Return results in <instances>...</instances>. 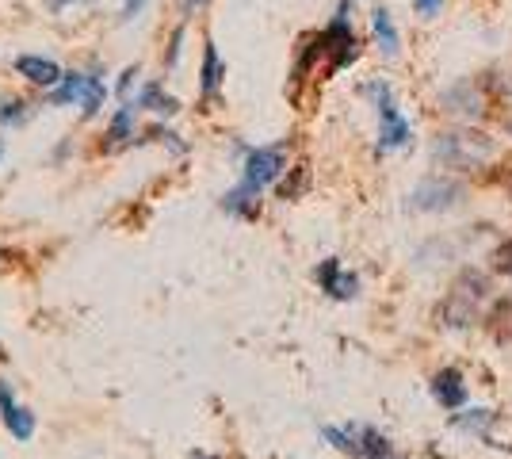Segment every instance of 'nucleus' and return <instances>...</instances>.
I'll return each instance as SVG.
<instances>
[{
    "label": "nucleus",
    "mask_w": 512,
    "mask_h": 459,
    "mask_svg": "<svg viewBox=\"0 0 512 459\" xmlns=\"http://www.w3.org/2000/svg\"><path fill=\"white\" fill-rule=\"evenodd\" d=\"M195 459H218V456H195Z\"/></svg>",
    "instance_id": "cd10ccee"
},
{
    "label": "nucleus",
    "mask_w": 512,
    "mask_h": 459,
    "mask_svg": "<svg viewBox=\"0 0 512 459\" xmlns=\"http://www.w3.org/2000/svg\"><path fill=\"white\" fill-rule=\"evenodd\" d=\"M199 4H207V0H184V8L192 12V8H199Z\"/></svg>",
    "instance_id": "b1692460"
},
{
    "label": "nucleus",
    "mask_w": 512,
    "mask_h": 459,
    "mask_svg": "<svg viewBox=\"0 0 512 459\" xmlns=\"http://www.w3.org/2000/svg\"><path fill=\"white\" fill-rule=\"evenodd\" d=\"M493 268H497V272H505V276L512 280V241H509V245H501V249L493 253Z\"/></svg>",
    "instance_id": "412c9836"
},
{
    "label": "nucleus",
    "mask_w": 512,
    "mask_h": 459,
    "mask_svg": "<svg viewBox=\"0 0 512 459\" xmlns=\"http://www.w3.org/2000/svg\"><path fill=\"white\" fill-rule=\"evenodd\" d=\"M463 196V188L448 180V176H440V180H425V184H417V192H413V207L417 211H448L455 207Z\"/></svg>",
    "instance_id": "0eeeda50"
},
{
    "label": "nucleus",
    "mask_w": 512,
    "mask_h": 459,
    "mask_svg": "<svg viewBox=\"0 0 512 459\" xmlns=\"http://www.w3.org/2000/svg\"><path fill=\"white\" fill-rule=\"evenodd\" d=\"M134 104H138V108L157 111V115H176V111H180V104H176L161 85H142V92H138V100H134Z\"/></svg>",
    "instance_id": "dca6fc26"
},
{
    "label": "nucleus",
    "mask_w": 512,
    "mask_h": 459,
    "mask_svg": "<svg viewBox=\"0 0 512 459\" xmlns=\"http://www.w3.org/2000/svg\"><path fill=\"white\" fill-rule=\"evenodd\" d=\"M16 73H20L23 81H31V85L39 88H54L65 77V69L54 58H43V54H23V58H16Z\"/></svg>",
    "instance_id": "1a4fd4ad"
},
{
    "label": "nucleus",
    "mask_w": 512,
    "mask_h": 459,
    "mask_svg": "<svg viewBox=\"0 0 512 459\" xmlns=\"http://www.w3.org/2000/svg\"><path fill=\"white\" fill-rule=\"evenodd\" d=\"M0 157H4V138H0Z\"/></svg>",
    "instance_id": "a878e982"
},
{
    "label": "nucleus",
    "mask_w": 512,
    "mask_h": 459,
    "mask_svg": "<svg viewBox=\"0 0 512 459\" xmlns=\"http://www.w3.org/2000/svg\"><path fill=\"white\" fill-rule=\"evenodd\" d=\"M318 284L325 287V295H333V299H356L360 295V276H352V272H344L341 261L337 257H329L325 264H318Z\"/></svg>",
    "instance_id": "6e6552de"
},
{
    "label": "nucleus",
    "mask_w": 512,
    "mask_h": 459,
    "mask_svg": "<svg viewBox=\"0 0 512 459\" xmlns=\"http://www.w3.org/2000/svg\"><path fill=\"white\" fill-rule=\"evenodd\" d=\"M444 111L451 115H459V119H474V115H482V92L470 85V81H459V85H451L444 92Z\"/></svg>",
    "instance_id": "f8f14e48"
},
{
    "label": "nucleus",
    "mask_w": 512,
    "mask_h": 459,
    "mask_svg": "<svg viewBox=\"0 0 512 459\" xmlns=\"http://www.w3.org/2000/svg\"><path fill=\"white\" fill-rule=\"evenodd\" d=\"M505 131H509V138H512V115L505 119Z\"/></svg>",
    "instance_id": "393cba45"
},
{
    "label": "nucleus",
    "mask_w": 512,
    "mask_h": 459,
    "mask_svg": "<svg viewBox=\"0 0 512 459\" xmlns=\"http://www.w3.org/2000/svg\"><path fill=\"white\" fill-rule=\"evenodd\" d=\"M180 43H184V27H176V35H172V46H169V66H176V58H180Z\"/></svg>",
    "instance_id": "5701e85b"
},
{
    "label": "nucleus",
    "mask_w": 512,
    "mask_h": 459,
    "mask_svg": "<svg viewBox=\"0 0 512 459\" xmlns=\"http://www.w3.org/2000/svg\"><path fill=\"white\" fill-rule=\"evenodd\" d=\"M321 437L329 440L333 448H341L344 456H356V459H406L394 452V444L371 429V425H325Z\"/></svg>",
    "instance_id": "7ed1b4c3"
},
{
    "label": "nucleus",
    "mask_w": 512,
    "mask_h": 459,
    "mask_svg": "<svg viewBox=\"0 0 512 459\" xmlns=\"http://www.w3.org/2000/svg\"><path fill=\"white\" fill-rule=\"evenodd\" d=\"M27 104H23V100H16V96H12V100H4V104H0V123H4V127H8V123H23V115H27Z\"/></svg>",
    "instance_id": "a211bd4d"
},
{
    "label": "nucleus",
    "mask_w": 512,
    "mask_h": 459,
    "mask_svg": "<svg viewBox=\"0 0 512 459\" xmlns=\"http://www.w3.org/2000/svg\"><path fill=\"white\" fill-rule=\"evenodd\" d=\"M497 138H490L486 131H470V127H459V131H444L432 146V157L436 165H444L451 173H474V169H486L497 161Z\"/></svg>",
    "instance_id": "f03ea898"
},
{
    "label": "nucleus",
    "mask_w": 512,
    "mask_h": 459,
    "mask_svg": "<svg viewBox=\"0 0 512 459\" xmlns=\"http://www.w3.org/2000/svg\"><path fill=\"white\" fill-rule=\"evenodd\" d=\"M146 4H150V0H119V20L134 23L142 12H146Z\"/></svg>",
    "instance_id": "6ab92c4d"
},
{
    "label": "nucleus",
    "mask_w": 512,
    "mask_h": 459,
    "mask_svg": "<svg viewBox=\"0 0 512 459\" xmlns=\"http://www.w3.org/2000/svg\"><path fill=\"white\" fill-rule=\"evenodd\" d=\"M222 81H226V66L218 58V46L207 39L203 43V66H199V96H203V104H211L214 96H218Z\"/></svg>",
    "instance_id": "9b49d317"
},
{
    "label": "nucleus",
    "mask_w": 512,
    "mask_h": 459,
    "mask_svg": "<svg viewBox=\"0 0 512 459\" xmlns=\"http://www.w3.org/2000/svg\"><path fill=\"white\" fill-rule=\"evenodd\" d=\"M490 295V280L482 272L467 268L459 280H455V291L448 295V306H444V326L451 329H467L474 318H478V303Z\"/></svg>",
    "instance_id": "39448f33"
},
{
    "label": "nucleus",
    "mask_w": 512,
    "mask_h": 459,
    "mask_svg": "<svg viewBox=\"0 0 512 459\" xmlns=\"http://www.w3.org/2000/svg\"><path fill=\"white\" fill-rule=\"evenodd\" d=\"M432 394H436V402H440V406L459 410V406L467 402V383H463V372H459V368H444V372L432 379Z\"/></svg>",
    "instance_id": "ddd939ff"
},
{
    "label": "nucleus",
    "mask_w": 512,
    "mask_h": 459,
    "mask_svg": "<svg viewBox=\"0 0 512 459\" xmlns=\"http://www.w3.org/2000/svg\"><path fill=\"white\" fill-rule=\"evenodd\" d=\"M287 169V153L283 146H256V150L245 153V165H241V184L234 192L222 196V207L230 215H241V219H253L256 207H260V192L268 184H276L279 173Z\"/></svg>",
    "instance_id": "f257e3e1"
},
{
    "label": "nucleus",
    "mask_w": 512,
    "mask_h": 459,
    "mask_svg": "<svg viewBox=\"0 0 512 459\" xmlns=\"http://www.w3.org/2000/svg\"><path fill=\"white\" fill-rule=\"evenodd\" d=\"M0 360H8V352H4V349H0Z\"/></svg>",
    "instance_id": "bb28decb"
},
{
    "label": "nucleus",
    "mask_w": 512,
    "mask_h": 459,
    "mask_svg": "<svg viewBox=\"0 0 512 459\" xmlns=\"http://www.w3.org/2000/svg\"><path fill=\"white\" fill-rule=\"evenodd\" d=\"M134 81H138V66H130L127 73L119 77V96H123V100H130V85H134Z\"/></svg>",
    "instance_id": "4be33fe9"
},
{
    "label": "nucleus",
    "mask_w": 512,
    "mask_h": 459,
    "mask_svg": "<svg viewBox=\"0 0 512 459\" xmlns=\"http://www.w3.org/2000/svg\"><path fill=\"white\" fill-rule=\"evenodd\" d=\"M413 12H417L421 20H436V16L444 12V0H413Z\"/></svg>",
    "instance_id": "aec40b11"
},
{
    "label": "nucleus",
    "mask_w": 512,
    "mask_h": 459,
    "mask_svg": "<svg viewBox=\"0 0 512 459\" xmlns=\"http://www.w3.org/2000/svg\"><path fill=\"white\" fill-rule=\"evenodd\" d=\"M375 96V108H379V150H402L409 142V123L402 119V111L394 104L390 88L379 81V85L367 88Z\"/></svg>",
    "instance_id": "423d86ee"
},
{
    "label": "nucleus",
    "mask_w": 512,
    "mask_h": 459,
    "mask_svg": "<svg viewBox=\"0 0 512 459\" xmlns=\"http://www.w3.org/2000/svg\"><path fill=\"white\" fill-rule=\"evenodd\" d=\"M509 192H512V173H509Z\"/></svg>",
    "instance_id": "c85d7f7f"
},
{
    "label": "nucleus",
    "mask_w": 512,
    "mask_h": 459,
    "mask_svg": "<svg viewBox=\"0 0 512 459\" xmlns=\"http://www.w3.org/2000/svg\"><path fill=\"white\" fill-rule=\"evenodd\" d=\"M490 329L497 333V341H512V299H501L490 314Z\"/></svg>",
    "instance_id": "f3484780"
},
{
    "label": "nucleus",
    "mask_w": 512,
    "mask_h": 459,
    "mask_svg": "<svg viewBox=\"0 0 512 459\" xmlns=\"http://www.w3.org/2000/svg\"><path fill=\"white\" fill-rule=\"evenodd\" d=\"M0 417H4L8 433H12L16 440H31V437H35V414H31V410H23L20 402L12 398L8 383H0Z\"/></svg>",
    "instance_id": "9d476101"
},
{
    "label": "nucleus",
    "mask_w": 512,
    "mask_h": 459,
    "mask_svg": "<svg viewBox=\"0 0 512 459\" xmlns=\"http://www.w3.org/2000/svg\"><path fill=\"white\" fill-rule=\"evenodd\" d=\"M371 31H375V43H379V50H383L386 58H398L402 39H398V27H394L386 8H375V12H371Z\"/></svg>",
    "instance_id": "2eb2a0df"
},
{
    "label": "nucleus",
    "mask_w": 512,
    "mask_h": 459,
    "mask_svg": "<svg viewBox=\"0 0 512 459\" xmlns=\"http://www.w3.org/2000/svg\"><path fill=\"white\" fill-rule=\"evenodd\" d=\"M104 96H107L104 77H92V73H81V69H65L62 81L50 88V104H54V108L77 104L88 119H92V115H100V108H104Z\"/></svg>",
    "instance_id": "20e7f679"
},
{
    "label": "nucleus",
    "mask_w": 512,
    "mask_h": 459,
    "mask_svg": "<svg viewBox=\"0 0 512 459\" xmlns=\"http://www.w3.org/2000/svg\"><path fill=\"white\" fill-rule=\"evenodd\" d=\"M134 111H138L134 100H123V108L115 111V119L107 127V150H119V146H127L130 138H134Z\"/></svg>",
    "instance_id": "4468645a"
}]
</instances>
